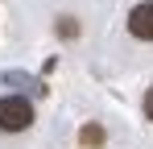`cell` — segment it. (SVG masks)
Returning a JSON list of instances; mask_svg holds the SVG:
<instances>
[{"label": "cell", "instance_id": "1", "mask_svg": "<svg viewBox=\"0 0 153 149\" xmlns=\"http://www.w3.org/2000/svg\"><path fill=\"white\" fill-rule=\"evenodd\" d=\"M33 124V104L21 95H0V133H25Z\"/></svg>", "mask_w": 153, "mask_h": 149}, {"label": "cell", "instance_id": "2", "mask_svg": "<svg viewBox=\"0 0 153 149\" xmlns=\"http://www.w3.org/2000/svg\"><path fill=\"white\" fill-rule=\"evenodd\" d=\"M128 33L137 42H153V0H141L132 13H128Z\"/></svg>", "mask_w": 153, "mask_h": 149}, {"label": "cell", "instance_id": "3", "mask_svg": "<svg viewBox=\"0 0 153 149\" xmlns=\"http://www.w3.org/2000/svg\"><path fill=\"white\" fill-rule=\"evenodd\" d=\"M79 141H83L87 149H100V145H103V128H100V124H83V133H79Z\"/></svg>", "mask_w": 153, "mask_h": 149}, {"label": "cell", "instance_id": "4", "mask_svg": "<svg viewBox=\"0 0 153 149\" xmlns=\"http://www.w3.org/2000/svg\"><path fill=\"white\" fill-rule=\"evenodd\" d=\"M58 33L62 37H79V21L75 17H58Z\"/></svg>", "mask_w": 153, "mask_h": 149}, {"label": "cell", "instance_id": "5", "mask_svg": "<svg viewBox=\"0 0 153 149\" xmlns=\"http://www.w3.org/2000/svg\"><path fill=\"white\" fill-rule=\"evenodd\" d=\"M145 116H149V120H153V87H149V91H145Z\"/></svg>", "mask_w": 153, "mask_h": 149}]
</instances>
